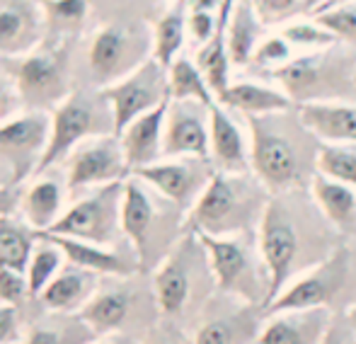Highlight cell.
<instances>
[{"label": "cell", "instance_id": "1", "mask_svg": "<svg viewBox=\"0 0 356 344\" xmlns=\"http://www.w3.org/2000/svg\"><path fill=\"white\" fill-rule=\"evenodd\" d=\"M289 112L248 117L252 174L269 189V194L296 192L315 177L320 143L300 124L298 114L289 119Z\"/></svg>", "mask_w": 356, "mask_h": 344}, {"label": "cell", "instance_id": "2", "mask_svg": "<svg viewBox=\"0 0 356 344\" xmlns=\"http://www.w3.org/2000/svg\"><path fill=\"white\" fill-rule=\"evenodd\" d=\"M269 189L254 174L216 172L199 202L184 218V233L213 238L243 236L257 231L267 208Z\"/></svg>", "mask_w": 356, "mask_h": 344}, {"label": "cell", "instance_id": "3", "mask_svg": "<svg viewBox=\"0 0 356 344\" xmlns=\"http://www.w3.org/2000/svg\"><path fill=\"white\" fill-rule=\"evenodd\" d=\"M184 218L187 213L182 208L143 179L131 177L124 182L122 228L143 274H153L155 267L172 252L184 236Z\"/></svg>", "mask_w": 356, "mask_h": 344}, {"label": "cell", "instance_id": "4", "mask_svg": "<svg viewBox=\"0 0 356 344\" xmlns=\"http://www.w3.org/2000/svg\"><path fill=\"white\" fill-rule=\"evenodd\" d=\"M150 284H153L160 318L168 320L170 325L187 313H194L197 308L199 311L207 308L211 298L207 288H216V281L209 267L207 250L197 233H184L179 238L172 252L150 274Z\"/></svg>", "mask_w": 356, "mask_h": 344}, {"label": "cell", "instance_id": "5", "mask_svg": "<svg viewBox=\"0 0 356 344\" xmlns=\"http://www.w3.org/2000/svg\"><path fill=\"white\" fill-rule=\"evenodd\" d=\"M141 274L143 272L131 277H102L97 293L80 313L97 337L124 335L143 342L153 330V320L160 318V313L153 284H138Z\"/></svg>", "mask_w": 356, "mask_h": 344}, {"label": "cell", "instance_id": "6", "mask_svg": "<svg viewBox=\"0 0 356 344\" xmlns=\"http://www.w3.org/2000/svg\"><path fill=\"white\" fill-rule=\"evenodd\" d=\"M197 236L207 250L216 291L267 311L269 274L259 255L257 238L252 240L250 238L252 233L228 238H213L204 233H197Z\"/></svg>", "mask_w": 356, "mask_h": 344}, {"label": "cell", "instance_id": "7", "mask_svg": "<svg viewBox=\"0 0 356 344\" xmlns=\"http://www.w3.org/2000/svg\"><path fill=\"white\" fill-rule=\"evenodd\" d=\"M291 194H272L264 216L257 226V245L262 255L264 269L269 274V301L267 308L279 293L293 281L303 267V221L293 213Z\"/></svg>", "mask_w": 356, "mask_h": 344}, {"label": "cell", "instance_id": "8", "mask_svg": "<svg viewBox=\"0 0 356 344\" xmlns=\"http://www.w3.org/2000/svg\"><path fill=\"white\" fill-rule=\"evenodd\" d=\"M124 182L97 187L66 208L61 221L47 236H63L73 240L92 243L99 247H119L127 243L122 228Z\"/></svg>", "mask_w": 356, "mask_h": 344}, {"label": "cell", "instance_id": "9", "mask_svg": "<svg viewBox=\"0 0 356 344\" xmlns=\"http://www.w3.org/2000/svg\"><path fill=\"white\" fill-rule=\"evenodd\" d=\"M112 133H114V112L109 99L104 97V92L102 97H92V95H85V92L73 95L54 114L47 153H44L42 163H39L34 174H42L51 165H56L61 158H66L73 148L80 146L83 138H92V136L99 138V136H112Z\"/></svg>", "mask_w": 356, "mask_h": 344}, {"label": "cell", "instance_id": "10", "mask_svg": "<svg viewBox=\"0 0 356 344\" xmlns=\"http://www.w3.org/2000/svg\"><path fill=\"white\" fill-rule=\"evenodd\" d=\"M342 61V56H334V47L310 51L293 56L286 66L274 71L272 78L296 107L308 102H337L334 95L344 83Z\"/></svg>", "mask_w": 356, "mask_h": 344}, {"label": "cell", "instance_id": "11", "mask_svg": "<svg viewBox=\"0 0 356 344\" xmlns=\"http://www.w3.org/2000/svg\"><path fill=\"white\" fill-rule=\"evenodd\" d=\"M349 277V252L344 247H334L315 267L305 269L289 286L269 303L264 313H289V311H313V308H330Z\"/></svg>", "mask_w": 356, "mask_h": 344}, {"label": "cell", "instance_id": "12", "mask_svg": "<svg viewBox=\"0 0 356 344\" xmlns=\"http://www.w3.org/2000/svg\"><path fill=\"white\" fill-rule=\"evenodd\" d=\"M114 112V133H122L138 117L170 102L168 71L158 61H145L136 71H131L122 83L104 90Z\"/></svg>", "mask_w": 356, "mask_h": 344}, {"label": "cell", "instance_id": "13", "mask_svg": "<svg viewBox=\"0 0 356 344\" xmlns=\"http://www.w3.org/2000/svg\"><path fill=\"white\" fill-rule=\"evenodd\" d=\"M216 174V167L211 161L204 158H177V161H163L153 163L148 167L134 172V177L143 179L145 184L163 194L165 199L179 206L184 213L199 202L207 184L211 182Z\"/></svg>", "mask_w": 356, "mask_h": 344}, {"label": "cell", "instance_id": "14", "mask_svg": "<svg viewBox=\"0 0 356 344\" xmlns=\"http://www.w3.org/2000/svg\"><path fill=\"white\" fill-rule=\"evenodd\" d=\"M163 158L211 161V107L194 99H170L165 117Z\"/></svg>", "mask_w": 356, "mask_h": 344}, {"label": "cell", "instance_id": "15", "mask_svg": "<svg viewBox=\"0 0 356 344\" xmlns=\"http://www.w3.org/2000/svg\"><path fill=\"white\" fill-rule=\"evenodd\" d=\"M51 136V119L34 112L27 117L0 124V165L19 182L29 172H37Z\"/></svg>", "mask_w": 356, "mask_h": 344}, {"label": "cell", "instance_id": "16", "mask_svg": "<svg viewBox=\"0 0 356 344\" xmlns=\"http://www.w3.org/2000/svg\"><path fill=\"white\" fill-rule=\"evenodd\" d=\"M129 174L119 136H99L90 143H83L71 153L68 161V192H83L90 187H104L112 182H124Z\"/></svg>", "mask_w": 356, "mask_h": 344}, {"label": "cell", "instance_id": "17", "mask_svg": "<svg viewBox=\"0 0 356 344\" xmlns=\"http://www.w3.org/2000/svg\"><path fill=\"white\" fill-rule=\"evenodd\" d=\"M39 236H47V233H39ZM56 243L58 247L66 255V262L73 267L88 269L99 277H131V274L141 272V264L134 252V247L129 245V240L119 247H99L92 243L73 240V238L63 236H47Z\"/></svg>", "mask_w": 356, "mask_h": 344}, {"label": "cell", "instance_id": "18", "mask_svg": "<svg viewBox=\"0 0 356 344\" xmlns=\"http://www.w3.org/2000/svg\"><path fill=\"white\" fill-rule=\"evenodd\" d=\"M332 318V308L274 313L264 320L257 344H323Z\"/></svg>", "mask_w": 356, "mask_h": 344}, {"label": "cell", "instance_id": "19", "mask_svg": "<svg viewBox=\"0 0 356 344\" xmlns=\"http://www.w3.org/2000/svg\"><path fill=\"white\" fill-rule=\"evenodd\" d=\"M259 311L264 308L235 301L233 308H225L216 316H204L194 330L192 344H257L264 325L257 316Z\"/></svg>", "mask_w": 356, "mask_h": 344}, {"label": "cell", "instance_id": "20", "mask_svg": "<svg viewBox=\"0 0 356 344\" xmlns=\"http://www.w3.org/2000/svg\"><path fill=\"white\" fill-rule=\"evenodd\" d=\"M170 102L160 104L158 109L138 117L131 122L122 133H119V143H122L124 158H127L129 174H134L141 167H148L163 158V136H165V117H168Z\"/></svg>", "mask_w": 356, "mask_h": 344}, {"label": "cell", "instance_id": "21", "mask_svg": "<svg viewBox=\"0 0 356 344\" xmlns=\"http://www.w3.org/2000/svg\"><path fill=\"white\" fill-rule=\"evenodd\" d=\"M300 124L320 143L356 146V104L347 102H308L296 107Z\"/></svg>", "mask_w": 356, "mask_h": 344}, {"label": "cell", "instance_id": "22", "mask_svg": "<svg viewBox=\"0 0 356 344\" xmlns=\"http://www.w3.org/2000/svg\"><path fill=\"white\" fill-rule=\"evenodd\" d=\"M211 163L216 172L243 174L252 170L250 141L240 131L235 119L218 102L211 107Z\"/></svg>", "mask_w": 356, "mask_h": 344}, {"label": "cell", "instance_id": "23", "mask_svg": "<svg viewBox=\"0 0 356 344\" xmlns=\"http://www.w3.org/2000/svg\"><path fill=\"white\" fill-rule=\"evenodd\" d=\"M99 281V274L66 264L63 272L42 291L39 303L49 313H83V308L97 293Z\"/></svg>", "mask_w": 356, "mask_h": 344}, {"label": "cell", "instance_id": "24", "mask_svg": "<svg viewBox=\"0 0 356 344\" xmlns=\"http://www.w3.org/2000/svg\"><path fill=\"white\" fill-rule=\"evenodd\" d=\"M99 337L80 313H49L44 311L24 327L22 344H92Z\"/></svg>", "mask_w": 356, "mask_h": 344}, {"label": "cell", "instance_id": "25", "mask_svg": "<svg viewBox=\"0 0 356 344\" xmlns=\"http://www.w3.org/2000/svg\"><path fill=\"white\" fill-rule=\"evenodd\" d=\"M63 208V184L54 177L37 179L32 187L19 194V216L37 233H49L61 216Z\"/></svg>", "mask_w": 356, "mask_h": 344}, {"label": "cell", "instance_id": "26", "mask_svg": "<svg viewBox=\"0 0 356 344\" xmlns=\"http://www.w3.org/2000/svg\"><path fill=\"white\" fill-rule=\"evenodd\" d=\"M264 24L254 13L252 0H235L228 22V58L230 66H250L257 47L264 42Z\"/></svg>", "mask_w": 356, "mask_h": 344}, {"label": "cell", "instance_id": "27", "mask_svg": "<svg viewBox=\"0 0 356 344\" xmlns=\"http://www.w3.org/2000/svg\"><path fill=\"white\" fill-rule=\"evenodd\" d=\"M225 109H233L245 117H267V114L289 112L296 104L277 88L259 85V83H230L225 95L218 99Z\"/></svg>", "mask_w": 356, "mask_h": 344}, {"label": "cell", "instance_id": "28", "mask_svg": "<svg viewBox=\"0 0 356 344\" xmlns=\"http://www.w3.org/2000/svg\"><path fill=\"white\" fill-rule=\"evenodd\" d=\"M17 90L29 104L56 102L63 92V73L58 61L49 56H32L19 66Z\"/></svg>", "mask_w": 356, "mask_h": 344}, {"label": "cell", "instance_id": "29", "mask_svg": "<svg viewBox=\"0 0 356 344\" xmlns=\"http://www.w3.org/2000/svg\"><path fill=\"white\" fill-rule=\"evenodd\" d=\"M39 243V233L22 216H0V269L3 272L24 274L34 247Z\"/></svg>", "mask_w": 356, "mask_h": 344}, {"label": "cell", "instance_id": "30", "mask_svg": "<svg viewBox=\"0 0 356 344\" xmlns=\"http://www.w3.org/2000/svg\"><path fill=\"white\" fill-rule=\"evenodd\" d=\"M310 194H313L315 206L320 208V213H323L325 221H327L330 226L347 228L354 223L356 189L315 172L313 182H310Z\"/></svg>", "mask_w": 356, "mask_h": 344}, {"label": "cell", "instance_id": "31", "mask_svg": "<svg viewBox=\"0 0 356 344\" xmlns=\"http://www.w3.org/2000/svg\"><path fill=\"white\" fill-rule=\"evenodd\" d=\"M134 54L129 51V42L119 29H104L92 44L90 51V68L102 83L112 81V78L122 76L129 71V66L134 68Z\"/></svg>", "mask_w": 356, "mask_h": 344}, {"label": "cell", "instance_id": "32", "mask_svg": "<svg viewBox=\"0 0 356 344\" xmlns=\"http://www.w3.org/2000/svg\"><path fill=\"white\" fill-rule=\"evenodd\" d=\"M168 81H170V99L182 102V99H194L207 107L216 104V95L209 88L207 78L202 76L197 63L189 58H177L172 66L168 68Z\"/></svg>", "mask_w": 356, "mask_h": 344}, {"label": "cell", "instance_id": "33", "mask_svg": "<svg viewBox=\"0 0 356 344\" xmlns=\"http://www.w3.org/2000/svg\"><path fill=\"white\" fill-rule=\"evenodd\" d=\"M66 264L68 262H66V255H63L61 247H58L51 238L39 236V243H37V247H34V255H32V259H29L27 272H24V277H27V284H29V288H32L34 296L37 298L42 296L44 288H47L49 284H51L54 279L63 272Z\"/></svg>", "mask_w": 356, "mask_h": 344}, {"label": "cell", "instance_id": "34", "mask_svg": "<svg viewBox=\"0 0 356 344\" xmlns=\"http://www.w3.org/2000/svg\"><path fill=\"white\" fill-rule=\"evenodd\" d=\"M315 172L356 189V146L320 143L315 158Z\"/></svg>", "mask_w": 356, "mask_h": 344}, {"label": "cell", "instance_id": "35", "mask_svg": "<svg viewBox=\"0 0 356 344\" xmlns=\"http://www.w3.org/2000/svg\"><path fill=\"white\" fill-rule=\"evenodd\" d=\"M184 42V15L182 5L177 10L163 17V22L158 24V32H155V61L168 71L175 61H177V51Z\"/></svg>", "mask_w": 356, "mask_h": 344}, {"label": "cell", "instance_id": "36", "mask_svg": "<svg viewBox=\"0 0 356 344\" xmlns=\"http://www.w3.org/2000/svg\"><path fill=\"white\" fill-rule=\"evenodd\" d=\"M282 37L293 49H313V51H323V49H332L339 44V39L318 22H293L286 24L282 29Z\"/></svg>", "mask_w": 356, "mask_h": 344}, {"label": "cell", "instance_id": "37", "mask_svg": "<svg viewBox=\"0 0 356 344\" xmlns=\"http://www.w3.org/2000/svg\"><path fill=\"white\" fill-rule=\"evenodd\" d=\"M315 22L327 29V32H332L339 42L356 44V0L337 5V8L327 10V13L315 15Z\"/></svg>", "mask_w": 356, "mask_h": 344}, {"label": "cell", "instance_id": "38", "mask_svg": "<svg viewBox=\"0 0 356 344\" xmlns=\"http://www.w3.org/2000/svg\"><path fill=\"white\" fill-rule=\"evenodd\" d=\"M293 58V47H291L289 42L279 34V37H267L262 44L257 47V51H254L252 61H250V66L259 68V71H279L282 66Z\"/></svg>", "mask_w": 356, "mask_h": 344}, {"label": "cell", "instance_id": "39", "mask_svg": "<svg viewBox=\"0 0 356 344\" xmlns=\"http://www.w3.org/2000/svg\"><path fill=\"white\" fill-rule=\"evenodd\" d=\"M252 5H254V13H257L259 22H262L264 27L289 22L296 15L305 13L300 0H252Z\"/></svg>", "mask_w": 356, "mask_h": 344}, {"label": "cell", "instance_id": "40", "mask_svg": "<svg viewBox=\"0 0 356 344\" xmlns=\"http://www.w3.org/2000/svg\"><path fill=\"white\" fill-rule=\"evenodd\" d=\"M24 318L13 306L0 301V344H17L24 337Z\"/></svg>", "mask_w": 356, "mask_h": 344}, {"label": "cell", "instance_id": "41", "mask_svg": "<svg viewBox=\"0 0 356 344\" xmlns=\"http://www.w3.org/2000/svg\"><path fill=\"white\" fill-rule=\"evenodd\" d=\"M189 32L197 39L202 47H207L216 34V24H218V17H213L211 13H189Z\"/></svg>", "mask_w": 356, "mask_h": 344}, {"label": "cell", "instance_id": "42", "mask_svg": "<svg viewBox=\"0 0 356 344\" xmlns=\"http://www.w3.org/2000/svg\"><path fill=\"white\" fill-rule=\"evenodd\" d=\"M323 344H356V332H354V327L349 325L344 313H334L332 325H330Z\"/></svg>", "mask_w": 356, "mask_h": 344}, {"label": "cell", "instance_id": "43", "mask_svg": "<svg viewBox=\"0 0 356 344\" xmlns=\"http://www.w3.org/2000/svg\"><path fill=\"white\" fill-rule=\"evenodd\" d=\"M19 27H22V22H19L17 13H0V49L10 47L17 39Z\"/></svg>", "mask_w": 356, "mask_h": 344}, {"label": "cell", "instance_id": "44", "mask_svg": "<svg viewBox=\"0 0 356 344\" xmlns=\"http://www.w3.org/2000/svg\"><path fill=\"white\" fill-rule=\"evenodd\" d=\"M51 10H54V15H56V17L73 22V19L83 17L85 5H83V0H63V3H54Z\"/></svg>", "mask_w": 356, "mask_h": 344}, {"label": "cell", "instance_id": "45", "mask_svg": "<svg viewBox=\"0 0 356 344\" xmlns=\"http://www.w3.org/2000/svg\"><path fill=\"white\" fill-rule=\"evenodd\" d=\"M223 0H189V10L192 13H213L216 8H220Z\"/></svg>", "mask_w": 356, "mask_h": 344}, {"label": "cell", "instance_id": "46", "mask_svg": "<svg viewBox=\"0 0 356 344\" xmlns=\"http://www.w3.org/2000/svg\"><path fill=\"white\" fill-rule=\"evenodd\" d=\"M141 344H177L175 340H170L168 335H165V332H160V330H150L148 335H145V340L141 342Z\"/></svg>", "mask_w": 356, "mask_h": 344}, {"label": "cell", "instance_id": "47", "mask_svg": "<svg viewBox=\"0 0 356 344\" xmlns=\"http://www.w3.org/2000/svg\"><path fill=\"white\" fill-rule=\"evenodd\" d=\"M92 344H141L138 340H134V337H124V335H109V337H99L97 342Z\"/></svg>", "mask_w": 356, "mask_h": 344}, {"label": "cell", "instance_id": "48", "mask_svg": "<svg viewBox=\"0 0 356 344\" xmlns=\"http://www.w3.org/2000/svg\"><path fill=\"white\" fill-rule=\"evenodd\" d=\"M13 184H15L13 172H10L8 167L0 165V189H8V187H13Z\"/></svg>", "mask_w": 356, "mask_h": 344}, {"label": "cell", "instance_id": "49", "mask_svg": "<svg viewBox=\"0 0 356 344\" xmlns=\"http://www.w3.org/2000/svg\"><path fill=\"white\" fill-rule=\"evenodd\" d=\"M327 0H300V5L305 8V13H318Z\"/></svg>", "mask_w": 356, "mask_h": 344}, {"label": "cell", "instance_id": "50", "mask_svg": "<svg viewBox=\"0 0 356 344\" xmlns=\"http://www.w3.org/2000/svg\"><path fill=\"white\" fill-rule=\"evenodd\" d=\"M344 3H354V0H327V3L323 5V8L318 10V13H313V15H320V13H327V10H332V8H337V5H344Z\"/></svg>", "mask_w": 356, "mask_h": 344}, {"label": "cell", "instance_id": "51", "mask_svg": "<svg viewBox=\"0 0 356 344\" xmlns=\"http://www.w3.org/2000/svg\"><path fill=\"white\" fill-rule=\"evenodd\" d=\"M344 316H347L349 325H352V327H354V332H356V303H354V306H349V308H347V313H344Z\"/></svg>", "mask_w": 356, "mask_h": 344}, {"label": "cell", "instance_id": "52", "mask_svg": "<svg viewBox=\"0 0 356 344\" xmlns=\"http://www.w3.org/2000/svg\"><path fill=\"white\" fill-rule=\"evenodd\" d=\"M5 112H8V109H5V95H3V90H0V117H3Z\"/></svg>", "mask_w": 356, "mask_h": 344}, {"label": "cell", "instance_id": "53", "mask_svg": "<svg viewBox=\"0 0 356 344\" xmlns=\"http://www.w3.org/2000/svg\"><path fill=\"white\" fill-rule=\"evenodd\" d=\"M354 85H356V71H354Z\"/></svg>", "mask_w": 356, "mask_h": 344}, {"label": "cell", "instance_id": "54", "mask_svg": "<svg viewBox=\"0 0 356 344\" xmlns=\"http://www.w3.org/2000/svg\"><path fill=\"white\" fill-rule=\"evenodd\" d=\"M17 344H22V342H17Z\"/></svg>", "mask_w": 356, "mask_h": 344}]
</instances>
